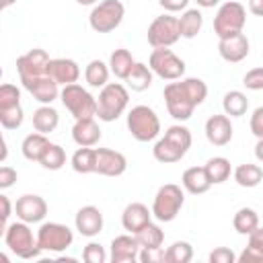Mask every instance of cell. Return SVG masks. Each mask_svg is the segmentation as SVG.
<instances>
[{
  "instance_id": "obj_4",
  "label": "cell",
  "mask_w": 263,
  "mask_h": 263,
  "mask_svg": "<svg viewBox=\"0 0 263 263\" xmlns=\"http://www.w3.org/2000/svg\"><path fill=\"white\" fill-rule=\"evenodd\" d=\"M2 236H4L6 247L21 259H35L41 253V249L37 245V236H33V230L23 220L8 224L6 230L2 232Z\"/></svg>"
},
{
  "instance_id": "obj_13",
  "label": "cell",
  "mask_w": 263,
  "mask_h": 263,
  "mask_svg": "<svg viewBox=\"0 0 263 263\" xmlns=\"http://www.w3.org/2000/svg\"><path fill=\"white\" fill-rule=\"evenodd\" d=\"M14 214L18 220L27 222V224H37L47 216V203L41 195L35 193H27L21 195L14 203Z\"/></svg>"
},
{
  "instance_id": "obj_10",
  "label": "cell",
  "mask_w": 263,
  "mask_h": 263,
  "mask_svg": "<svg viewBox=\"0 0 263 263\" xmlns=\"http://www.w3.org/2000/svg\"><path fill=\"white\" fill-rule=\"evenodd\" d=\"M72 240H74L72 230L60 222H45L37 230V245L41 251L62 253L72 245Z\"/></svg>"
},
{
  "instance_id": "obj_17",
  "label": "cell",
  "mask_w": 263,
  "mask_h": 263,
  "mask_svg": "<svg viewBox=\"0 0 263 263\" xmlns=\"http://www.w3.org/2000/svg\"><path fill=\"white\" fill-rule=\"evenodd\" d=\"M205 138L210 144L214 146H226L232 140V123L230 117L224 113H216L212 117H208L205 121Z\"/></svg>"
},
{
  "instance_id": "obj_33",
  "label": "cell",
  "mask_w": 263,
  "mask_h": 263,
  "mask_svg": "<svg viewBox=\"0 0 263 263\" xmlns=\"http://www.w3.org/2000/svg\"><path fill=\"white\" fill-rule=\"evenodd\" d=\"M109 64L101 62V60H90L86 70H84V78L88 82V86L92 88H103L105 84H109Z\"/></svg>"
},
{
  "instance_id": "obj_53",
  "label": "cell",
  "mask_w": 263,
  "mask_h": 263,
  "mask_svg": "<svg viewBox=\"0 0 263 263\" xmlns=\"http://www.w3.org/2000/svg\"><path fill=\"white\" fill-rule=\"evenodd\" d=\"M197 2V6H201V8H214L220 0H195Z\"/></svg>"
},
{
  "instance_id": "obj_42",
  "label": "cell",
  "mask_w": 263,
  "mask_h": 263,
  "mask_svg": "<svg viewBox=\"0 0 263 263\" xmlns=\"http://www.w3.org/2000/svg\"><path fill=\"white\" fill-rule=\"evenodd\" d=\"M164 136H166L168 140H173L175 144H179L183 150H189V148H191V132H189L185 125H171V127L164 132Z\"/></svg>"
},
{
  "instance_id": "obj_6",
  "label": "cell",
  "mask_w": 263,
  "mask_h": 263,
  "mask_svg": "<svg viewBox=\"0 0 263 263\" xmlns=\"http://www.w3.org/2000/svg\"><path fill=\"white\" fill-rule=\"evenodd\" d=\"M60 99L64 103V107L70 111V115L74 119H82V117H97V99L78 82L74 84H66L60 92Z\"/></svg>"
},
{
  "instance_id": "obj_24",
  "label": "cell",
  "mask_w": 263,
  "mask_h": 263,
  "mask_svg": "<svg viewBox=\"0 0 263 263\" xmlns=\"http://www.w3.org/2000/svg\"><path fill=\"white\" fill-rule=\"evenodd\" d=\"M49 144H51V142L47 140L45 134H41V132H33V134H29V136L23 140L21 150H23V156H25L27 160H35V162H39L41 156L45 154V150H47Z\"/></svg>"
},
{
  "instance_id": "obj_56",
  "label": "cell",
  "mask_w": 263,
  "mask_h": 263,
  "mask_svg": "<svg viewBox=\"0 0 263 263\" xmlns=\"http://www.w3.org/2000/svg\"><path fill=\"white\" fill-rule=\"evenodd\" d=\"M16 0H2V8H8V6H12Z\"/></svg>"
},
{
  "instance_id": "obj_22",
  "label": "cell",
  "mask_w": 263,
  "mask_h": 263,
  "mask_svg": "<svg viewBox=\"0 0 263 263\" xmlns=\"http://www.w3.org/2000/svg\"><path fill=\"white\" fill-rule=\"evenodd\" d=\"M72 140L78 146H95L101 140V127L95 121V117H82L76 119L72 127Z\"/></svg>"
},
{
  "instance_id": "obj_45",
  "label": "cell",
  "mask_w": 263,
  "mask_h": 263,
  "mask_svg": "<svg viewBox=\"0 0 263 263\" xmlns=\"http://www.w3.org/2000/svg\"><path fill=\"white\" fill-rule=\"evenodd\" d=\"M140 261L142 263H162L164 261V249L162 247L140 249Z\"/></svg>"
},
{
  "instance_id": "obj_31",
  "label": "cell",
  "mask_w": 263,
  "mask_h": 263,
  "mask_svg": "<svg viewBox=\"0 0 263 263\" xmlns=\"http://www.w3.org/2000/svg\"><path fill=\"white\" fill-rule=\"evenodd\" d=\"M234 181L240 185V187H257L261 181H263V168L259 164H253V162H245V164H238L234 168Z\"/></svg>"
},
{
  "instance_id": "obj_51",
  "label": "cell",
  "mask_w": 263,
  "mask_h": 263,
  "mask_svg": "<svg viewBox=\"0 0 263 263\" xmlns=\"http://www.w3.org/2000/svg\"><path fill=\"white\" fill-rule=\"evenodd\" d=\"M249 10L257 16H263V0H249Z\"/></svg>"
},
{
  "instance_id": "obj_50",
  "label": "cell",
  "mask_w": 263,
  "mask_h": 263,
  "mask_svg": "<svg viewBox=\"0 0 263 263\" xmlns=\"http://www.w3.org/2000/svg\"><path fill=\"white\" fill-rule=\"evenodd\" d=\"M0 203H2V226H0V232L6 230L8 226V218H10V212H12V203L6 195H0Z\"/></svg>"
},
{
  "instance_id": "obj_34",
  "label": "cell",
  "mask_w": 263,
  "mask_h": 263,
  "mask_svg": "<svg viewBox=\"0 0 263 263\" xmlns=\"http://www.w3.org/2000/svg\"><path fill=\"white\" fill-rule=\"evenodd\" d=\"M203 166H205V173H208L212 185H220V183L228 181V177H230V173H232L230 160L224 158V156H214V158H210Z\"/></svg>"
},
{
  "instance_id": "obj_1",
  "label": "cell",
  "mask_w": 263,
  "mask_h": 263,
  "mask_svg": "<svg viewBox=\"0 0 263 263\" xmlns=\"http://www.w3.org/2000/svg\"><path fill=\"white\" fill-rule=\"evenodd\" d=\"M166 111L177 121H187L195 107L201 105L208 97V86L201 78H183L181 82H168L164 86Z\"/></svg>"
},
{
  "instance_id": "obj_29",
  "label": "cell",
  "mask_w": 263,
  "mask_h": 263,
  "mask_svg": "<svg viewBox=\"0 0 263 263\" xmlns=\"http://www.w3.org/2000/svg\"><path fill=\"white\" fill-rule=\"evenodd\" d=\"M72 168L80 175H88V173H97V148L92 146H80L74 154H72Z\"/></svg>"
},
{
  "instance_id": "obj_35",
  "label": "cell",
  "mask_w": 263,
  "mask_h": 263,
  "mask_svg": "<svg viewBox=\"0 0 263 263\" xmlns=\"http://www.w3.org/2000/svg\"><path fill=\"white\" fill-rule=\"evenodd\" d=\"M222 109H224V113H226L228 117H240V115H245L247 109H249V99H247V95L240 92V90H230V92H226L224 99H222Z\"/></svg>"
},
{
  "instance_id": "obj_7",
  "label": "cell",
  "mask_w": 263,
  "mask_h": 263,
  "mask_svg": "<svg viewBox=\"0 0 263 263\" xmlns=\"http://www.w3.org/2000/svg\"><path fill=\"white\" fill-rule=\"evenodd\" d=\"M183 201H185V195L181 191L179 185L175 183H166L162 185L156 195H154V201H152V216L158 220V222H173L177 218V214L181 212L183 208Z\"/></svg>"
},
{
  "instance_id": "obj_8",
  "label": "cell",
  "mask_w": 263,
  "mask_h": 263,
  "mask_svg": "<svg viewBox=\"0 0 263 263\" xmlns=\"http://www.w3.org/2000/svg\"><path fill=\"white\" fill-rule=\"evenodd\" d=\"M123 16H125V6L119 0H103L90 10L88 23L90 29L97 33H111L121 25Z\"/></svg>"
},
{
  "instance_id": "obj_9",
  "label": "cell",
  "mask_w": 263,
  "mask_h": 263,
  "mask_svg": "<svg viewBox=\"0 0 263 263\" xmlns=\"http://www.w3.org/2000/svg\"><path fill=\"white\" fill-rule=\"evenodd\" d=\"M148 66L152 72L162 80H181L185 74V62L173 53L168 47H154L148 60Z\"/></svg>"
},
{
  "instance_id": "obj_18",
  "label": "cell",
  "mask_w": 263,
  "mask_h": 263,
  "mask_svg": "<svg viewBox=\"0 0 263 263\" xmlns=\"http://www.w3.org/2000/svg\"><path fill=\"white\" fill-rule=\"evenodd\" d=\"M218 51L222 60L230 64H238L249 55V39L245 33H236L232 37H224L218 41Z\"/></svg>"
},
{
  "instance_id": "obj_11",
  "label": "cell",
  "mask_w": 263,
  "mask_h": 263,
  "mask_svg": "<svg viewBox=\"0 0 263 263\" xmlns=\"http://www.w3.org/2000/svg\"><path fill=\"white\" fill-rule=\"evenodd\" d=\"M179 18L173 14H160L148 27V43L152 47H171L179 41Z\"/></svg>"
},
{
  "instance_id": "obj_25",
  "label": "cell",
  "mask_w": 263,
  "mask_h": 263,
  "mask_svg": "<svg viewBox=\"0 0 263 263\" xmlns=\"http://www.w3.org/2000/svg\"><path fill=\"white\" fill-rule=\"evenodd\" d=\"M152 154H154V158H156L158 162L168 164V162H179V160L187 154V150H183L179 144H175L173 140H168L166 136H162V138L154 144Z\"/></svg>"
},
{
  "instance_id": "obj_43",
  "label": "cell",
  "mask_w": 263,
  "mask_h": 263,
  "mask_svg": "<svg viewBox=\"0 0 263 263\" xmlns=\"http://www.w3.org/2000/svg\"><path fill=\"white\" fill-rule=\"evenodd\" d=\"M82 259L86 263H105L107 261V253L99 242H88L82 251Z\"/></svg>"
},
{
  "instance_id": "obj_55",
  "label": "cell",
  "mask_w": 263,
  "mask_h": 263,
  "mask_svg": "<svg viewBox=\"0 0 263 263\" xmlns=\"http://www.w3.org/2000/svg\"><path fill=\"white\" fill-rule=\"evenodd\" d=\"M76 2H78V4H82V6H92L97 0H76Z\"/></svg>"
},
{
  "instance_id": "obj_54",
  "label": "cell",
  "mask_w": 263,
  "mask_h": 263,
  "mask_svg": "<svg viewBox=\"0 0 263 263\" xmlns=\"http://www.w3.org/2000/svg\"><path fill=\"white\" fill-rule=\"evenodd\" d=\"M6 154H8V150H6V140L2 138V154H0V160H2V162L6 160Z\"/></svg>"
},
{
  "instance_id": "obj_19",
  "label": "cell",
  "mask_w": 263,
  "mask_h": 263,
  "mask_svg": "<svg viewBox=\"0 0 263 263\" xmlns=\"http://www.w3.org/2000/svg\"><path fill=\"white\" fill-rule=\"evenodd\" d=\"M47 76H51L58 84L66 86V84L78 82L80 68L70 58H55V60H49V64H47Z\"/></svg>"
},
{
  "instance_id": "obj_52",
  "label": "cell",
  "mask_w": 263,
  "mask_h": 263,
  "mask_svg": "<svg viewBox=\"0 0 263 263\" xmlns=\"http://www.w3.org/2000/svg\"><path fill=\"white\" fill-rule=\"evenodd\" d=\"M255 156L259 162H263V138H257V144H255Z\"/></svg>"
},
{
  "instance_id": "obj_41",
  "label": "cell",
  "mask_w": 263,
  "mask_h": 263,
  "mask_svg": "<svg viewBox=\"0 0 263 263\" xmlns=\"http://www.w3.org/2000/svg\"><path fill=\"white\" fill-rule=\"evenodd\" d=\"M23 119H25V115H23V107L21 105L0 111V123H2L4 129H16V127H21Z\"/></svg>"
},
{
  "instance_id": "obj_30",
  "label": "cell",
  "mask_w": 263,
  "mask_h": 263,
  "mask_svg": "<svg viewBox=\"0 0 263 263\" xmlns=\"http://www.w3.org/2000/svg\"><path fill=\"white\" fill-rule=\"evenodd\" d=\"M134 64H136V60H134L132 53H129L127 49H123V47L115 49V51L111 53V58H109V70H111V74H115L119 80H125V78H127V74L132 72Z\"/></svg>"
},
{
  "instance_id": "obj_14",
  "label": "cell",
  "mask_w": 263,
  "mask_h": 263,
  "mask_svg": "<svg viewBox=\"0 0 263 263\" xmlns=\"http://www.w3.org/2000/svg\"><path fill=\"white\" fill-rule=\"evenodd\" d=\"M140 242L136 238V234H119L111 240V253L109 259L113 263H134L140 261Z\"/></svg>"
},
{
  "instance_id": "obj_27",
  "label": "cell",
  "mask_w": 263,
  "mask_h": 263,
  "mask_svg": "<svg viewBox=\"0 0 263 263\" xmlns=\"http://www.w3.org/2000/svg\"><path fill=\"white\" fill-rule=\"evenodd\" d=\"M152 80H154V72H152V68L146 66V64H142V62H136L134 68H132V72L127 74V78H125L123 82L127 84V88L136 90V92H142V90L150 88Z\"/></svg>"
},
{
  "instance_id": "obj_38",
  "label": "cell",
  "mask_w": 263,
  "mask_h": 263,
  "mask_svg": "<svg viewBox=\"0 0 263 263\" xmlns=\"http://www.w3.org/2000/svg\"><path fill=\"white\" fill-rule=\"evenodd\" d=\"M193 259V247L187 240H177L164 251L166 263H189Z\"/></svg>"
},
{
  "instance_id": "obj_46",
  "label": "cell",
  "mask_w": 263,
  "mask_h": 263,
  "mask_svg": "<svg viewBox=\"0 0 263 263\" xmlns=\"http://www.w3.org/2000/svg\"><path fill=\"white\" fill-rule=\"evenodd\" d=\"M234 261H236V255L232 253V249L218 247L210 253V263H234Z\"/></svg>"
},
{
  "instance_id": "obj_5",
  "label": "cell",
  "mask_w": 263,
  "mask_h": 263,
  "mask_svg": "<svg viewBox=\"0 0 263 263\" xmlns=\"http://www.w3.org/2000/svg\"><path fill=\"white\" fill-rule=\"evenodd\" d=\"M245 23H247L245 6L236 0H230L218 8V12L214 16V33L218 35V39L232 37L236 33H242Z\"/></svg>"
},
{
  "instance_id": "obj_2",
  "label": "cell",
  "mask_w": 263,
  "mask_h": 263,
  "mask_svg": "<svg viewBox=\"0 0 263 263\" xmlns=\"http://www.w3.org/2000/svg\"><path fill=\"white\" fill-rule=\"evenodd\" d=\"M129 103V92L119 82H109L101 88L97 99V117L101 121H115L123 115L125 107Z\"/></svg>"
},
{
  "instance_id": "obj_15",
  "label": "cell",
  "mask_w": 263,
  "mask_h": 263,
  "mask_svg": "<svg viewBox=\"0 0 263 263\" xmlns=\"http://www.w3.org/2000/svg\"><path fill=\"white\" fill-rule=\"evenodd\" d=\"M23 86L31 92V97L35 99V101H39L41 105H51L58 97H60V84L51 78V76H47V74H43V76H37V78H31V80H25L23 82Z\"/></svg>"
},
{
  "instance_id": "obj_26",
  "label": "cell",
  "mask_w": 263,
  "mask_h": 263,
  "mask_svg": "<svg viewBox=\"0 0 263 263\" xmlns=\"http://www.w3.org/2000/svg\"><path fill=\"white\" fill-rule=\"evenodd\" d=\"M238 263H263V228L257 226L249 234V245L236 257Z\"/></svg>"
},
{
  "instance_id": "obj_12",
  "label": "cell",
  "mask_w": 263,
  "mask_h": 263,
  "mask_svg": "<svg viewBox=\"0 0 263 263\" xmlns=\"http://www.w3.org/2000/svg\"><path fill=\"white\" fill-rule=\"evenodd\" d=\"M49 60H51V58H49L47 51L41 49V47H35V49H29L27 53H23V55L16 60V72H18L21 82L47 74V64H49Z\"/></svg>"
},
{
  "instance_id": "obj_36",
  "label": "cell",
  "mask_w": 263,
  "mask_h": 263,
  "mask_svg": "<svg viewBox=\"0 0 263 263\" xmlns=\"http://www.w3.org/2000/svg\"><path fill=\"white\" fill-rule=\"evenodd\" d=\"M232 226L238 234H251L257 226H259V214L253 210V208H240L234 218H232Z\"/></svg>"
},
{
  "instance_id": "obj_40",
  "label": "cell",
  "mask_w": 263,
  "mask_h": 263,
  "mask_svg": "<svg viewBox=\"0 0 263 263\" xmlns=\"http://www.w3.org/2000/svg\"><path fill=\"white\" fill-rule=\"evenodd\" d=\"M21 105V90L10 84V82H4L0 86V111L2 109H10V107H16Z\"/></svg>"
},
{
  "instance_id": "obj_21",
  "label": "cell",
  "mask_w": 263,
  "mask_h": 263,
  "mask_svg": "<svg viewBox=\"0 0 263 263\" xmlns=\"http://www.w3.org/2000/svg\"><path fill=\"white\" fill-rule=\"evenodd\" d=\"M148 222H152V210H148L144 203L134 201L129 205H125L123 214H121V224L127 232L136 234L140 228H144Z\"/></svg>"
},
{
  "instance_id": "obj_48",
  "label": "cell",
  "mask_w": 263,
  "mask_h": 263,
  "mask_svg": "<svg viewBox=\"0 0 263 263\" xmlns=\"http://www.w3.org/2000/svg\"><path fill=\"white\" fill-rule=\"evenodd\" d=\"M14 181H16V171H14L12 166H8V164L0 166V189L12 187Z\"/></svg>"
},
{
  "instance_id": "obj_3",
  "label": "cell",
  "mask_w": 263,
  "mask_h": 263,
  "mask_svg": "<svg viewBox=\"0 0 263 263\" xmlns=\"http://www.w3.org/2000/svg\"><path fill=\"white\" fill-rule=\"evenodd\" d=\"M127 129L138 142H152L160 134V119L148 105H136L127 113Z\"/></svg>"
},
{
  "instance_id": "obj_16",
  "label": "cell",
  "mask_w": 263,
  "mask_h": 263,
  "mask_svg": "<svg viewBox=\"0 0 263 263\" xmlns=\"http://www.w3.org/2000/svg\"><path fill=\"white\" fill-rule=\"evenodd\" d=\"M127 168V160L121 152L111 148H97V173L103 177H119Z\"/></svg>"
},
{
  "instance_id": "obj_49",
  "label": "cell",
  "mask_w": 263,
  "mask_h": 263,
  "mask_svg": "<svg viewBox=\"0 0 263 263\" xmlns=\"http://www.w3.org/2000/svg\"><path fill=\"white\" fill-rule=\"evenodd\" d=\"M158 4L166 10V12H179V10H185L189 0H158Z\"/></svg>"
},
{
  "instance_id": "obj_32",
  "label": "cell",
  "mask_w": 263,
  "mask_h": 263,
  "mask_svg": "<svg viewBox=\"0 0 263 263\" xmlns=\"http://www.w3.org/2000/svg\"><path fill=\"white\" fill-rule=\"evenodd\" d=\"M201 25H203V16L197 8H187L179 16V31H181V37L185 39H193L201 31Z\"/></svg>"
},
{
  "instance_id": "obj_37",
  "label": "cell",
  "mask_w": 263,
  "mask_h": 263,
  "mask_svg": "<svg viewBox=\"0 0 263 263\" xmlns=\"http://www.w3.org/2000/svg\"><path fill=\"white\" fill-rule=\"evenodd\" d=\"M136 238H138V242H140L142 249H154V247H162V242H164V232L160 230L158 224L148 222L144 228H140V230L136 232Z\"/></svg>"
},
{
  "instance_id": "obj_20",
  "label": "cell",
  "mask_w": 263,
  "mask_h": 263,
  "mask_svg": "<svg viewBox=\"0 0 263 263\" xmlns=\"http://www.w3.org/2000/svg\"><path fill=\"white\" fill-rule=\"evenodd\" d=\"M74 224H76V230L82 234V236H97L101 230H103V214L99 208L95 205H84L76 212V218H74Z\"/></svg>"
},
{
  "instance_id": "obj_28",
  "label": "cell",
  "mask_w": 263,
  "mask_h": 263,
  "mask_svg": "<svg viewBox=\"0 0 263 263\" xmlns=\"http://www.w3.org/2000/svg\"><path fill=\"white\" fill-rule=\"evenodd\" d=\"M60 123V115L58 111L51 107V105H41L39 109L33 111V127L35 132H41V134H51Z\"/></svg>"
},
{
  "instance_id": "obj_39",
  "label": "cell",
  "mask_w": 263,
  "mask_h": 263,
  "mask_svg": "<svg viewBox=\"0 0 263 263\" xmlns=\"http://www.w3.org/2000/svg\"><path fill=\"white\" fill-rule=\"evenodd\" d=\"M39 164L43 168H47V171H60L66 164V150L60 144H49L45 154L41 156Z\"/></svg>"
},
{
  "instance_id": "obj_47",
  "label": "cell",
  "mask_w": 263,
  "mask_h": 263,
  "mask_svg": "<svg viewBox=\"0 0 263 263\" xmlns=\"http://www.w3.org/2000/svg\"><path fill=\"white\" fill-rule=\"evenodd\" d=\"M249 125H251V132H253V136H257V138H263V107H257V109L253 111Z\"/></svg>"
},
{
  "instance_id": "obj_44",
  "label": "cell",
  "mask_w": 263,
  "mask_h": 263,
  "mask_svg": "<svg viewBox=\"0 0 263 263\" xmlns=\"http://www.w3.org/2000/svg\"><path fill=\"white\" fill-rule=\"evenodd\" d=\"M242 84L249 90H263V66L261 68H253L242 76Z\"/></svg>"
},
{
  "instance_id": "obj_23",
  "label": "cell",
  "mask_w": 263,
  "mask_h": 263,
  "mask_svg": "<svg viewBox=\"0 0 263 263\" xmlns=\"http://www.w3.org/2000/svg\"><path fill=\"white\" fill-rule=\"evenodd\" d=\"M181 183H183L185 191H189L191 195H201L212 187V181L205 173V166H189L183 173Z\"/></svg>"
}]
</instances>
